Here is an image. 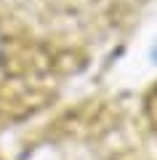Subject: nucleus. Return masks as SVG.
I'll return each mask as SVG.
<instances>
[{"mask_svg": "<svg viewBox=\"0 0 157 160\" xmlns=\"http://www.w3.org/2000/svg\"><path fill=\"white\" fill-rule=\"evenodd\" d=\"M3 56H6V46H3V38H0V64H3Z\"/></svg>", "mask_w": 157, "mask_h": 160, "instance_id": "1", "label": "nucleus"}]
</instances>
